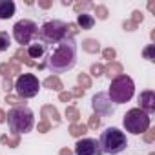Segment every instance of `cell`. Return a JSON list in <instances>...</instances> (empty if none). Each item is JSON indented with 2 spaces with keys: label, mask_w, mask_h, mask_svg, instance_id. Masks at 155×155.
Returning a JSON list of instances; mask_svg holds the SVG:
<instances>
[{
  "label": "cell",
  "mask_w": 155,
  "mask_h": 155,
  "mask_svg": "<svg viewBox=\"0 0 155 155\" xmlns=\"http://www.w3.org/2000/svg\"><path fill=\"white\" fill-rule=\"evenodd\" d=\"M99 146H101L102 153H110V155L120 153L128 146L126 133L120 131L119 128H106L99 137Z\"/></svg>",
  "instance_id": "cell-3"
},
{
  "label": "cell",
  "mask_w": 155,
  "mask_h": 155,
  "mask_svg": "<svg viewBox=\"0 0 155 155\" xmlns=\"http://www.w3.org/2000/svg\"><path fill=\"white\" fill-rule=\"evenodd\" d=\"M133 91H135V84L133 81L130 79L128 75H119L111 81V86H110V99L113 101V104H124L128 102L131 97H133Z\"/></svg>",
  "instance_id": "cell-4"
},
{
  "label": "cell",
  "mask_w": 155,
  "mask_h": 155,
  "mask_svg": "<svg viewBox=\"0 0 155 155\" xmlns=\"http://www.w3.org/2000/svg\"><path fill=\"white\" fill-rule=\"evenodd\" d=\"M101 146L97 139H81L75 144V155H101Z\"/></svg>",
  "instance_id": "cell-10"
},
{
  "label": "cell",
  "mask_w": 155,
  "mask_h": 155,
  "mask_svg": "<svg viewBox=\"0 0 155 155\" xmlns=\"http://www.w3.org/2000/svg\"><path fill=\"white\" fill-rule=\"evenodd\" d=\"M37 37L46 46L48 44H58L60 40L66 38V24L62 20H48L46 24H42Z\"/></svg>",
  "instance_id": "cell-6"
},
{
  "label": "cell",
  "mask_w": 155,
  "mask_h": 155,
  "mask_svg": "<svg viewBox=\"0 0 155 155\" xmlns=\"http://www.w3.org/2000/svg\"><path fill=\"white\" fill-rule=\"evenodd\" d=\"M24 49H26V55H28V58H29V60H31V58L40 60V58H44V57H46V53H48V46H46L44 42H40V40H37V42H33V44L26 46Z\"/></svg>",
  "instance_id": "cell-12"
},
{
  "label": "cell",
  "mask_w": 155,
  "mask_h": 155,
  "mask_svg": "<svg viewBox=\"0 0 155 155\" xmlns=\"http://www.w3.org/2000/svg\"><path fill=\"white\" fill-rule=\"evenodd\" d=\"M153 135H155V130H150V131L144 135V140H146V142H151V140H153Z\"/></svg>",
  "instance_id": "cell-36"
},
{
  "label": "cell",
  "mask_w": 155,
  "mask_h": 155,
  "mask_svg": "<svg viewBox=\"0 0 155 155\" xmlns=\"http://www.w3.org/2000/svg\"><path fill=\"white\" fill-rule=\"evenodd\" d=\"M137 102H139V110H142L144 113H151L155 111V93L151 90H146L142 91L139 97H137Z\"/></svg>",
  "instance_id": "cell-11"
},
{
  "label": "cell",
  "mask_w": 155,
  "mask_h": 155,
  "mask_svg": "<svg viewBox=\"0 0 155 155\" xmlns=\"http://www.w3.org/2000/svg\"><path fill=\"white\" fill-rule=\"evenodd\" d=\"M122 124H124L126 131H130L133 135H140V133H146L150 128V115L139 108H133V110L126 111Z\"/></svg>",
  "instance_id": "cell-5"
},
{
  "label": "cell",
  "mask_w": 155,
  "mask_h": 155,
  "mask_svg": "<svg viewBox=\"0 0 155 155\" xmlns=\"http://www.w3.org/2000/svg\"><path fill=\"white\" fill-rule=\"evenodd\" d=\"M38 33V28L33 20H28V18H22L18 20L15 26H13V38L17 40V44H20L22 48L29 46L31 40L37 37Z\"/></svg>",
  "instance_id": "cell-7"
},
{
  "label": "cell",
  "mask_w": 155,
  "mask_h": 155,
  "mask_svg": "<svg viewBox=\"0 0 155 155\" xmlns=\"http://www.w3.org/2000/svg\"><path fill=\"white\" fill-rule=\"evenodd\" d=\"M88 8H93V4H90V2H82V4H75V11L77 13H86V9Z\"/></svg>",
  "instance_id": "cell-26"
},
{
  "label": "cell",
  "mask_w": 155,
  "mask_h": 155,
  "mask_svg": "<svg viewBox=\"0 0 155 155\" xmlns=\"http://www.w3.org/2000/svg\"><path fill=\"white\" fill-rule=\"evenodd\" d=\"M38 6L44 8V9H48V8L51 6V2H46V0H38Z\"/></svg>",
  "instance_id": "cell-38"
},
{
  "label": "cell",
  "mask_w": 155,
  "mask_h": 155,
  "mask_svg": "<svg viewBox=\"0 0 155 155\" xmlns=\"http://www.w3.org/2000/svg\"><path fill=\"white\" fill-rule=\"evenodd\" d=\"M91 106H93V110H95V115H104V117H108V115H113V113H115V104H113V101L110 99V95H108L106 91H101V93L93 95Z\"/></svg>",
  "instance_id": "cell-9"
},
{
  "label": "cell",
  "mask_w": 155,
  "mask_h": 155,
  "mask_svg": "<svg viewBox=\"0 0 155 155\" xmlns=\"http://www.w3.org/2000/svg\"><path fill=\"white\" fill-rule=\"evenodd\" d=\"M153 53H155V46H153V44H150V46L144 49V58H148V60H151V62H153V60H155Z\"/></svg>",
  "instance_id": "cell-25"
},
{
  "label": "cell",
  "mask_w": 155,
  "mask_h": 155,
  "mask_svg": "<svg viewBox=\"0 0 155 155\" xmlns=\"http://www.w3.org/2000/svg\"><path fill=\"white\" fill-rule=\"evenodd\" d=\"M9 44H11L9 33H6V31H0V51H6V49H9Z\"/></svg>",
  "instance_id": "cell-21"
},
{
  "label": "cell",
  "mask_w": 155,
  "mask_h": 155,
  "mask_svg": "<svg viewBox=\"0 0 155 155\" xmlns=\"http://www.w3.org/2000/svg\"><path fill=\"white\" fill-rule=\"evenodd\" d=\"M77 26L81 29H91L95 26V18L88 13H81V15H77Z\"/></svg>",
  "instance_id": "cell-14"
},
{
  "label": "cell",
  "mask_w": 155,
  "mask_h": 155,
  "mask_svg": "<svg viewBox=\"0 0 155 155\" xmlns=\"http://www.w3.org/2000/svg\"><path fill=\"white\" fill-rule=\"evenodd\" d=\"M142 20H144V17H142V11H139V9H137V11H133V17H131V22L139 26V22H142Z\"/></svg>",
  "instance_id": "cell-31"
},
{
  "label": "cell",
  "mask_w": 155,
  "mask_h": 155,
  "mask_svg": "<svg viewBox=\"0 0 155 155\" xmlns=\"http://www.w3.org/2000/svg\"><path fill=\"white\" fill-rule=\"evenodd\" d=\"M49 126H51V124H49L48 120H44V119H42V120L38 122V131H42V133H46V131L49 130Z\"/></svg>",
  "instance_id": "cell-33"
},
{
  "label": "cell",
  "mask_w": 155,
  "mask_h": 155,
  "mask_svg": "<svg viewBox=\"0 0 155 155\" xmlns=\"http://www.w3.org/2000/svg\"><path fill=\"white\" fill-rule=\"evenodd\" d=\"M88 131V126L86 124H71L69 126V133L73 135V137H81V135H84Z\"/></svg>",
  "instance_id": "cell-19"
},
{
  "label": "cell",
  "mask_w": 155,
  "mask_h": 155,
  "mask_svg": "<svg viewBox=\"0 0 155 155\" xmlns=\"http://www.w3.org/2000/svg\"><path fill=\"white\" fill-rule=\"evenodd\" d=\"M15 2L13 0H0V20H8L15 15Z\"/></svg>",
  "instance_id": "cell-13"
},
{
  "label": "cell",
  "mask_w": 155,
  "mask_h": 155,
  "mask_svg": "<svg viewBox=\"0 0 155 155\" xmlns=\"http://www.w3.org/2000/svg\"><path fill=\"white\" fill-rule=\"evenodd\" d=\"M15 60H18V62H24V64H28V66H37V62H33V60H29V58H28V55H26V49H24V48H20V49L17 51V55H15Z\"/></svg>",
  "instance_id": "cell-20"
},
{
  "label": "cell",
  "mask_w": 155,
  "mask_h": 155,
  "mask_svg": "<svg viewBox=\"0 0 155 155\" xmlns=\"http://www.w3.org/2000/svg\"><path fill=\"white\" fill-rule=\"evenodd\" d=\"M82 49L88 51V53H97V51L101 49L99 40H95V38H88V40H84V42H82Z\"/></svg>",
  "instance_id": "cell-17"
},
{
  "label": "cell",
  "mask_w": 155,
  "mask_h": 155,
  "mask_svg": "<svg viewBox=\"0 0 155 155\" xmlns=\"http://www.w3.org/2000/svg\"><path fill=\"white\" fill-rule=\"evenodd\" d=\"M6 102H9V104H17V106L24 104V101H22L20 97H15V95H11V93H8V97H6Z\"/></svg>",
  "instance_id": "cell-27"
},
{
  "label": "cell",
  "mask_w": 155,
  "mask_h": 155,
  "mask_svg": "<svg viewBox=\"0 0 155 155\" xmlns=\"http://www.w3.org/2000/svg\"><path fill=\"white\" fill-rule=\"evenodd\" d=\"M15 90H17V95L20 99H33V97L38 95L40 82L35 75L24 73V75H18V79L15 82Z\"/></svg>",
  "instance_id": "cell-8"
},
{
  "label": "cell",
  "mask_w": 155,
  "mask_h": 155,
  "mask_svg": "<svg viewBox=\"0 0 155 155\" xmlns=\"http://www.w3.org/2000/svg\"><path fill=\"white\" fill-rule=\"evenodd\" d=\"M75 64H77V44L75 38L71 37L60 40L46 58V66L51 69V73H66Z\"/></svg>",
  "instance_id": "cell-1"
},
{
  "label": "cell",
  "mask_w": 155,
  "mask_h": 155,
  "mask_svg": "<svg viewBox=\"0 0 155 155\" xmlns=\"http://www.w3.org/2000/svg\"><path fill=\"white\" fill-rule=\"evenodd\" d=\"M102 71H104V66H102V64H93V66H91V75H93V77H101Z\"/></svg>",
  "instance_id": "cell-29"
},
{
  "label": "cell",
  "mask_w": 155,
  "mask_h": 155,
  "mask_svg": "<svg viewBox=\"0 0 155 155\" xmlns=\"http://www.w3.org/2000/svg\"><path fill=\"white\" fill-rule=\"evenodd\" d=\"M122 26H124V29H128V31H133V29H137V24H133L131 20H126Z\"/></svg>",
  "instance_id": "cell-34"
},
{
  "label": "cell",
  "mask_w": 155,
  "mask_h": 155,
  "mask_svg": "<svg viewBox=\"0 0 155 155\" xmlns=\"http://www.w3.org/2000/svg\"><path fill=\"white\" fill-rule=\"evenodd\" d=\"M0 122H6V111L0 110Z\"/></svg>",
  "instance_id": "cell-39"
},
{
  "label": "cell",
  "mask_w": 155,
  "mask_h": 155,
  "mask_svg": "<svg viewBox=\"0 0 155 155\" xmlns=\"http://www.w3.org/2000/svg\"><path fill=\"white\" fill-rule=\"evenodd\" d=\"M60 155H73V153H71L68 148H64V150H60Z\"/></svg>",
  "instance_id": "cell-40"
},
{
  "label": "cell",
  "mask_w": 155,
  "mask_h": 155,
  "mask_svg": "<svg viewBox=\"0 0 155 155\" xmlns=\"http://www.w3.org/2000/svg\"><path fill=\"white\" fill-rule=\"evenodd\" d=\"M2 142H6L8 146H11V148H15L17 144H18V135H13V137H8V135H4L2 139H0Z\"/></svg>",
  "instance_id": "cell-23"
},
{
  "label": "cell",
  "mask_w": 155,
  "mask_h": 155,
  "mask_svg": "<svg viewBox=\"0 0 155 155\" xmlns=\"http://www.w3.org/2000/svg\"><path fill=\"white\" fill-rule=\"evenodd\" d=\"M104 71H106V75L110 77V79H111V77L115 79V77L122 75V66H120V64H117V62H111V64H110Z\"/></svg>",
  "instance_id": "cell-18"
},
{
  "label": "cell",
  "mask_w": 155,
  "mask_h": 155,
  "mask_svg": "<svg viewBox=\"0 0 155 155\" xmlns=\"http://www.w3.org/2000/svg\"><path fill=\"white\" fill-rule=\"evenodd\" d=\"M44 86H46V88H49V90H57V91H60V90H62V82H60V79H58L57 75L48 77V79L44 81Z\"/></svg>",
  "instance_id": "cell-16"
},
{
  "label": "cell",
  "mask_w": 155,
  "mask_h": 155,
  "mask_svg": "<svg viewBox=\"0 0 155 155\" xmlns=\"http://www.w3.org/2000/svg\"><path fill=\"white\" fill-rule=\"evenodd\" d=\"M60 101H62V102H68V101H71V93H66V91H62V93H60Z\"/></svg>",
  "instance_id": "cell-37"
},
{
  "label": "cell",
  "mask_w": 155,
  "mask_h": 155,
  "mask_svg": "<svg viewBox=\"0 0 155 155\" xmlns=\"http://www.w3.org/2000/svg\"><path fill=\"white\" fill-rule=\"evenodd\" d=\"M82 95H84V90L82 88H75L71 91V97H82Z\"/></svg>",
  "instance_id": "cell-35"
},
{
  "label": "cell",
  "mask_w": 155,
  "mask_h": 155,
  "mask_svg": "<svg viewBox=\"0 0 155 155\" xmlns=\"http://www.w3.org/2000/svg\"><path fill=\"white\" fill-rule=\"evenodd\" d=\"M66 117L73 122V124H77V120H79V111H77V108H73V106H68L66 108Z\"/></svg>",
  "instance_id": "cell-22"
},
{
  "label": "cell",
  "mask_w": 155,
  "mask_h": 155,
  "mask_svg": "<svg viewBox=\"0 0 155 155\" xmlns=\"http://www.w3.org/2000/svg\"><path fill=\"white\" fill-rule=\"evenodd\" d=\"M6 122L9 124V131L13 135L28 133L35 126V115L28 106H15L6 113Z\"/></svg>",
  "instance_id": "cell-2"
},
{
  "label": "cell",
  "mask_w": 155,
  "mask_h": 155,
  "mask_svg": "<svg viewBox=\"0 0 155 155\" xmlns=\"http://www.w3.org/2000/svg\"><path fill=\"white\" fill-rule=\"evenodd\" d=\"M99 126H101V119H99V115H93L90 119V122H88V128L90 130H97Z\"/></svg>",
  "instance_id": "cell-28"
},
{
  "label": "cell",
  "mask_w": 155,
  "mask_h": 155,
  "mask_svg": "<svg viewBox=\"0 0 155 155\" xmlns=\"http://www.w3.org/2000/svg\"><path fill=\"white\" fill-rule=\"evenodd\" d=\"M93 8H95L97 18H101V20H106V18H108V9H106L104 6H93Z\"/></svg>",
  "instance_id": "cell-24"
},
{
  "label": "cell",
  "mask_w": 155,
  "mask_h": 155,
  "mask_svg": "<svg viewBox=\"0 0 155 155\" xmlns=\"http://www.w3.org/2000/svg\"><path fill=\"white\" fill-rule=\"evenodd\" d=\"M102 55H104V58H106V60H111V62H113V58H115V49L106 48V49L102 51Z\"/></svg>",
  "instance_id": "cell-32"
},
{
  "label": "cell",
  "mask_w": 155,
  "mask_h": 155,
  "mask_svg": "<svg viewBox=\"0 0 155 155\" xmlns=\"http://www.w3.org/2000/svg\"><path fill=\"white\" fill-rule=\"evenodd\" d=\"M46 115H49L48 119H49L51 122H55V124H58V122H60L58 111H57L53 106H44V108H42V117H46ZM48 119H44V120H48Z\"/></svg>",
  "instance_id": "cell-15"
},
{
  "label": "cell",
  "mask_w": 155,
  "mask_h": 155,
  "mask_svg": "<svg viewBox=\"0 0 155 155\" xmlns=\"http://www.w3.org/2000/svg\"><path fill=\"white\" fill-rule=\"evenodd\" d=\"M79 82H81L84 88H90V86H91L90 77H88V75H84V73H81V75H79Z\"/></svg>",
  "instance_id": "cell-30"
}]
</instances>
